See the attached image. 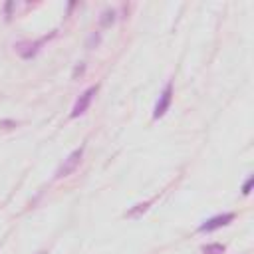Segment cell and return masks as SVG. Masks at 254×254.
I'll return each mask as SVG.
<instances>
[{
	"label": "cell",
	"instance_id": "cell-4",
	"mask_svg": "<svg viewBox=\"0 0 254 254\" xmlns=\"http://www.w3.org/2000/svg\"><path fill=\"white\" fill-rule=\"evenodd\" d=\"M234 220V212H222V214H216L208 220H204L200 226H198V232H214L226 224H230Z\"/></svg>",
	"mask_w": 254,
	"mask_h": 254
},
{
	"label": "cell",
	"instance_id": "cell-12",
	"mask_svg": "<svg viewBox=\"0 0 254 254\" xmlns=\"http://www.w3.org/2000/svg\"><path fill=\"white\" fill-rule=\"evenodd\" d=\"M0 127H4V129H12V127H16V123H14V121H0Z\"/></svg>",
	"mask_w": 254,
	"mask_h": 254
},
{
	"label": "cell",
	"instance_id": "cell-9",
	"mask_svg": "<svg viewBox=\"0 0 254 254\" xmlns=\"http://www.w3.org/2000/svg\"><path fill=\"white\" fill-rule=\"evenodd\" d=\"M252 183H254V179H252V177H248V179H246V183L242 185V194H250V189H252Z\"/></svg>",
	"mask_w": 254,
	"mask_h": 254
},
{
	"label": "cell",
	"instance_id": "cell-5",
	"mask_svg": "<svg viewBox=\"0 0 254 254\" xmlns=\"http://www.w3.org/2000/svg\"><path fill=\"white\" fill-rule=\"evenodd\" d=\"M151 206V200H145V202H139V204H135L133 208H129L127 212H125V216L127 218H139L147 208Z\"/></svg>",
	"mask_w": 254,
	"mask_h": 254
},
{
	"label": "cell",
	"instance_id": "cell-1",
	"mask_svg": "<svg viewBox=\"0 0 254 254\" xmlns=\"http://www.w3.org/2000/svg\"><path fill=\"white\" fill-rule=\"evenodd\" d=\"M81 157H83V145L77 147L75 151H71V153L67 155V159H64V163H62V165L58 167V171H56V179H64V177L71 175V173L77 169Z\"/></svg>",
	"mask_w": 254,
	"mask_h": 254
},
{
	"label": "cell",
	"instance_id": "cell-2",
	"mask_svg": "<svg viewBox=\"0 0 254 254\" xmlns=\"http://www.w3.org/2000/svg\"><path fill=\"white\" fill-rule=\"evenodd\" d=\"M171 101H173V81H169V83L163 87V91L159 93V99H157L155 109H153V119L163 117V115L169 111Z\"/></svg>",
	"mask_w": 254,
	"mask_h": 254
},
{
	"label": "cell",
	"instance_id": "cell-11",
	"mask_svg": "<svg viewBox=\"0 0 254 254\" xmlns=\"http://www.w3.org/2000/svg\"><path fill=\"white\" fill-rule=\"evenodd\" d=\"M12 8H14V2H6V6H4V10H6V20H10V12H12Z\"/></svg>",
	"mask_w": 254,
	"mask_h": 254
},
{
	"label": "cell",
	"instance_id": "cell-6",
	"mask_svg": "<svg viewBox=\"0 0 254 254\" xmlns=\"http://www.w3.org/2000/svg\"><path fill=\"white\" fill-rule=\"evenodd\" d=\"M224 244L220 242H212V244H206L202 246V254H224Z\"/></svg>",
	"mask_w": 254,
	"mask_h": 254
},
{
	"label": "cell",
	"instance_id": "cell-8",
	"mask_svg": "<svg viewBox=\"0 0 254 254\" xmlns=\"http://www.w3.org/2000/svg\"><path fill=\"white\" fill-rule=\"evenodd\" d=\"M97 44H99V34L93 32V34L87 38V48H93V46H97Z\"/></svg>",
	"mask_w": 254,
	"mask_h": 254
},
{
	"label": "cell",
	"instance_id": "cell-10",
	"mask_svg": "<svg viewBox=\"0 0 254 254\" xmlns=\"http://www.w3.org/2000/svg\"><path fill=\"white\" fill-rule=\"evenodd\" d=\"M85 71V64H79V65H75V69H73V79L77 77V75H81Z\"/></svg>",
	"mask_w": 254,
	"mask_h": 254
},
{
	"label": "cell",
	"instance_id": "cell-13",
	"mask_svg": "<svg viewBox=\"0 0 254 254\" xmlns=\"http://www.w3.org/2000/svg\"><path fill=\"white\" fill-rule=\"evenodd\" d=\"M40 254H44V252H40Z\"/></svg>",
	"mask_w": 254,
	"mask_h": 254
},
{
	"label": "cell",
	"instance_id": "cell-7",
	"mask_svg": "<svg viewBox=\"0 0 254 254\" xmlns=\"http://www.w3.org/2000/svg\"><path fill=\"white\" fill-rule=\"evenodd\" d=\"M115 16H117L115 10H105V12L101 14V18H99V24H101L103 28H107V26H111V24L115 22Z\"/></svg>",
	"mask_w": 254,
	"mask_h": 254
},
{
	"label": "cell",
	"instance_id": "cell-3",
	"mask_svg": "<svg viewBox=\"0 0 254 254\" xmlns=\"http://www.w3.org/2000/svg\"><path fill=\"white\" fill-rule=\"evenodd\" d=\"M95 93H97V85H91V87H87V89L77 97V101L73 103V109H71V117H73V119L79 117V115H83V113L87 111V107L91 105Z\"/></svg>",
	"mask_w": 254,
	"mask_h": 254
}]
</instances>
